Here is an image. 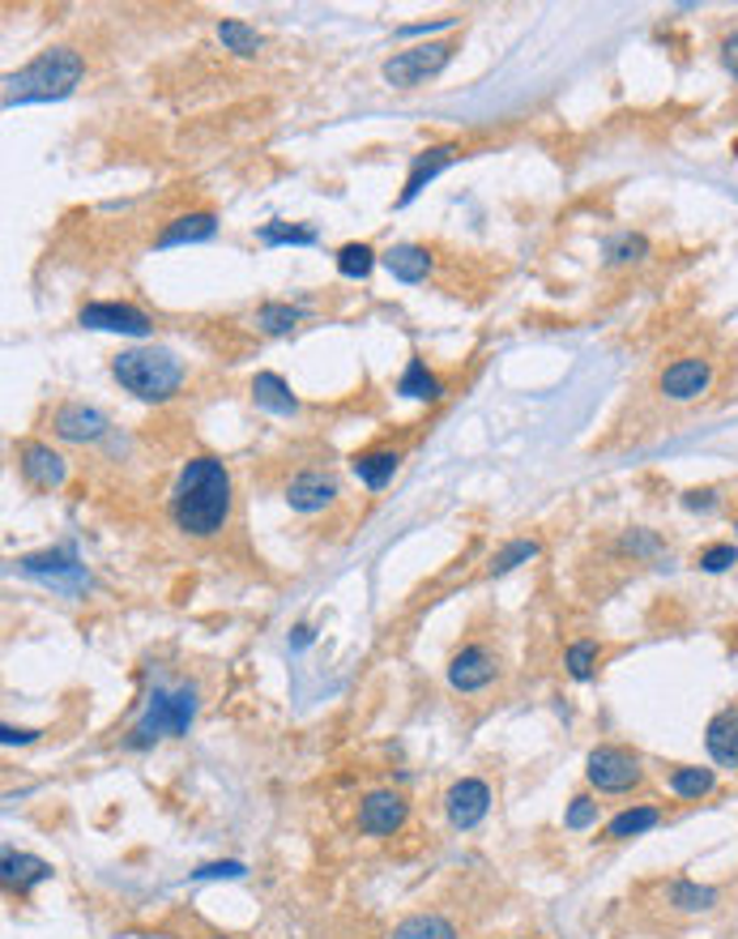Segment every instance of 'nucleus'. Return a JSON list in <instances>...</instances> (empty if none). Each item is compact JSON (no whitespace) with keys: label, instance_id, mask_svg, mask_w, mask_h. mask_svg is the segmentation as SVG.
Segmentation results:
<instances>
[{"label":"nucleus","instance_id":"30","mask_svg":"<svg viewBox=\"0 0 738 939\" xmlns=\"http://www.w3.org/2000/svg\"><path fill=\"white\" fill-rule=\"evenodd\" d=\"M649 252V239L645 235L623 231L615 239H606V265H627V261H640Z\"/></svg>","mask_w":738,"mask_h":939},{"label":"nucleus","instance_id":"19","mask_svg":"<svg viewBox=\"0 0 738 939\" xmlns=\"http://www.w3.org/2000/svg\"><path fill=\"white\" fill-rule=\"evenodd\" d=\"M252 401H257L261 410H270V415H295V410H299L295 393H291V385H286L277 372H257V376H252Z\"/></svg>","mask_w":738,"mask_h":939},{"label":"nucleus","instance_id":"17","mask_svg":"<svg viewBox=\"0 0 738 939\" xmlns=\"http://www.w3.org/2000/svg\"><path fill=\"white\" fill-rule=\"evenodd\" d=\"M397 466H401V457L393 449H367V453H354V462H350L354 478L367 491H385L393 483V474H397Z\"/></svg>","mask_w":738,"mask_h":939},{"label":"nucleus","instance_id":"21","mask_svg":"<svg viewBox=\"0 0 738 939\" xmlns=\"http://www.w3.org/2000/svg\"><path fill=\"white\" fill-rule=\"evenodd\" d=\"M214 231H218V218H214L209 210H201V214H184V218H175L167 231L158 235V248H175V244H201V239H209Z\"/></svg>","mask_w":738,"mask_h":939},{"label":"nucleus","instance_id":"12","mask_svg":"<svg viewBox=\"0 0 738 939\" xmlns=\"http://www.w3.org/2000/svg\"><path fill=\"white\" fill-rule=\"evenodd\" d=\"M708 381H713L708 359H674V363L661 372L658 385L670 401H692V397H700V393L708 389Z\"/></svg>","mask_w":738,"mask_h":939},{"label":"nucleus","instance_id":"32","mask_svg":"<svg viewBox=\"0 0 738 939\" xmlns=\"http://www.w3.org/2000/svg\"><path fill=\"white\" fill-rule=\"evenodd\" d=\"M257 235H261V244H270V248H277V244H299V248L316 244V231H311V227H291V223H265Z\"/></svg>","mask_w":738,"mask_h":939},{"label":"nucleus","instance_id":"3","mask_svg":"<svg viewBox=\"0 0 738 939\" xmlns=\"http://www.w3.org/2000/svg\"><path fill=\"white\" fill-rule=\"evenodd\" d=\"M112 376L141 401H167L184 385V363L162 347H133L112 359Z\"/></svg>","mask_w":738,"mask_h":939},{"label":"nucleus","instance_id":"7","mask_svg":"<svg viewBox=\"0 0 738 939\" xmlns=\"http://www.w3.org/2000/svg\"><path fill=\"white\" fill-rule=\"evenodd\" d=\"M496 675H500L496 649H491V645H478V641L462 645V649L453 654V663H449V683H453L457 692H482L487 683H496Z\"/></svg>","mask_w":738,"mask_h":939},{"label":"nucleus","instance_id":"39","mask_svg":"<svg viewBox=\"0 0 738 939\" xmlns=\"http://www.w3.org/2000/svg\"><path fill=\"white\" fill-rule=\"evenodd\" d=\"M713 500H717V491H688L683 496L688 509H713Z\"/></svg>","mask_w":738,"mask_h":939},{"label":"nucleus","instance_id":"18","mask_svg":"<svg viewBox=\"0 0 738 939\" xmlns=\"http://www.w3.org/2000/svg\"><path fill=\"white\" fill-rule=\"evenodd\" d=\"M0 875H4V884H9V889H18V893H31L35 884L52 880V862L35 859V855L4 850V859H0Z\"/></svg>","mask_w":738,"mask_h":939},{"label":"nucleus","instance_id":"2","mask_svg":"<svg viewBox=\"0 0 738 939\" xmlns=\"http://www.w3.org/2000/svg\"><path fill=\"white\" fill-rule=\"evenodd\" d=\"M86 78V60L73 47H47L26 69L4 78V108H26V103H52L69 99Z\"/></svg>","mask_w":738,"mask_h":939},{"label":"nucleus","instance_id":"42","mask_svg":"<svg viewBox=\"0 0 738 939\" xmlns=\"http://www.w3.org/2000/svg\"><path fill=\"white\" fill-rule=\"evenodd\" d=\"M735 530H738V517H735Z\"/></svg>","mask_w":738,"mask_h":939},{"label":"nucleus","instance_id":"5","mask_svg":"<svg viewBox=\"0 0 738 939\" xmlns=\"http://www.w3.org/2000/svg\"><path fill=\"white\" fill-rule=\"evenodd\" d=\"M453 43H419V47H406V52H393L389 60H385V81L397 86V90H415V86H423L428 78H435L449 60H453Z\"/></svg>","mask_w":738,"mask_h":939},{"label":"nucleus","instance_id":"1","mask_svg":"<svg viewBox=\"0 0 738 939\" xmlns=\"http://www.w3.org/2000/svg\"><path fill=\"white\" fill-rule=\"evenodd\" d=\"M235 509L231 470L218 457H193L180 470L175 491H171V517L189 539H214L227 530Z\"/></svg>","mask_w":738,"mask_h":939},{"label":"nucleus","instance_id":"9","mask_svg":"<svg viewBox=\"0 0 738 939\" xmlns=\"http://www.w3.org/2000/svg\"><path fill=\"white\" fill-rule=\"evenodd\" d=\"M410 816V803L397 794V790H372L363 803H359V833L367 837H393Z\"/></svg>","mask_w":738,"mask_h":939},{"label":"nucleus","instance_id":"8","mask_svg":"<svg viewBox=\"0 0 738 939\" xmlns=\"http://www.w3.org/2000/svg\"><path fill=\"white\" fill-rule=\"evenodd\" d=\"M487 812H491V785L482 782V778H462V782L449 785V794H444V816L453 828H474V824L487 821Z\"/></svg>","mask_w":738,"mask_h":939},{"label":"nucleus","instance_id":"40","mask_svg":"<svg viewBox=\"0 0 738 939\" xmlns=\"http://www.w3.org/2000/svg\"><path fill=\"white\" fill-rule=\"evenodd\" d=\"M35 739V731H18V726H4V744H31Z\"/></svg>","mask_w":738,"mask_h":939},{"label":"nucleus","instance_id":"6","mask_svg":"<svg viewBox=\"0 0 738 939\" xmlns=\"http://www.w3.org/2000/svg\"><path fill=\"white\" fill-rule=\"evenodd\" d=\"M584 778L598 785L602 794H627L645 782V769H640V756L627 751V747H593L589 760H584Z\"/></svg>","mask_w":738,"mask_h":939},{"label":"nucleus","instance_id":"23","mask_svg":"<svg viewBox=\"0 0 738 939\" xmlns=\"http://www.w3.org/2000/svg\"><path fill=\"white\" fill-rule=\"evenodd\" d=\"M666 785H670L679 799H704V794H713L717 773H713V769H696V765H674V769L666 773Z\"/></svg>","mask_w":738,"mask_h":939},{"label":"nucleus","instance_id":"14","mask_svg":"<svg viewBox=\"0 0 738 939\" xmlns=\"http://www.w3.org/2000/svg\"><path fill=\"white\" fill-rule=\"evenodd\" d=\"M333 500H338V483H333L329 474H320V470L295 474L291 487H286V505L295 512H320V509H329Z\"/></svg>","mask_w":738,"mask_h":939},{"label":"nucleus","instance_id":"11","mask_svg":"<svg viewBox=\"0 0 738 939\" xmlns=\"http://www.w3.org/2000/svg\"><path fill=\"white\" fill-rule=\"evenodd\" d=\"M18 470H22V478L31 483V487H39V491H52V487H60L65 483V457L52 449V444H39V440H26L22 449H18Z\"/></svg>","mask_w":738,"mask_h":939},{"label":"nucleus","instance_id":"10","mask_svg":"<svg viewBox=\"0 0 738 939\" xmlns=\"http://www.w3.org/2000/svg\"><path fill=\"white\" fill-rule=\"evenodd\" d=\"M78 320L86 329H107V333H128V338H146V333L155 329L150 316L141 313V308H133V304H112V299L86 304L78 313Z\"/></svg>","mask_w":738,"mask_h":939},{"label":"nucleus","instance_id":"36","mask_svg":"<svg viewBox=\"0 0 738 939\" xmlns=\"http://www.w3.org/2000/svg\"><path fill=\"white\" fill-rule=\"evenodd\" d=\"M564 824H568L572 833H581V828H589V824H598V803H593L589 794H581V799H572V807H568V816H564Z\"/></svg>","mask_w":738,"mask_h":939},{"label":"nucleus","instance_id":"20","mask_svg":"<svg viewBox=\"0 0 738 939\" xmlns=\"http://www.w3.org/2000/svg\"><path fill=\"white\" fill-rule=\"evenodd\" d=\"M385 265L397 282H423L431 274V252L423 244H393L385 252Z\"/></svg>","mask_w":738,"mask_h":939},{"label":"nucleus","instance_id":"35","mask_svg":"<svg viewBox=\"0 0 738 939\" xmlns=\"http://www.w3.org/2000/svg\"><path fill=\"white\" fill-rule=\"evenodd\" d=\"M704 573H726V568H735L738 564V547L735 543H717V547H704L696 559Z\"/></svg>","mask_w":738,"mask_h":939},{"label":"nucleus","instance_id":"4","mask_svg":"<svg viewBox=\"0 0 738 939\" xmlns=\"http://www.w3.org/2000/svg\"><path fill=\"white\" fill-rule=\"evenodd\" d=\"M196 717V692L193 688H175V692H155V701L146 704V713L137 717V726L128 731V747H150L162 735H189Z\"/></svg>","mask_w":738,"mask_h":939},{"label":"nucleus","instance_id":"16","mask_svg":"<svg viewBox=\"0 0 738 939\" xmlns=\"http://www.w3.org/2000/svg\"><path fill=\"white\" fill-rule=\"evenodd\" d=\"M457 155H462V150H457L453 142H444V146H431V150H423V155L415 158L410 176H406V189H401V201H397V205H410V201L423 193L431 180H435V176H440V171H444V167H449V162H453Z\"/></svg>","mask_w":738,"mask_h":939},{"label":"nucleus","instance_id":"41","mask_svg":"<svg viewBox=\"0 0 738 939\" xmlns=\"http://www.w3.org/2000/svg\"><path fill=\"white\" fill-rule=\"evenodd\" d=\"M205 939H227V936H205Z\"/></svg>","mask_w":738,"mask_h":939},{"label":"nucleus","instance_id":"22","mask_svg":"<svg viewBox=\"0 0 738 939\" xmlns=\"http://www.w3.org/2000/svg\"><path fill=\"white\" fill-rule=\"evenodd\" d=\"M397 393H406V397H415V401H440V397H444V385L431 376L423 359H410L406 372L397 376Z\"/></svg>","mask_w":738,"mask_h":939},{"label":"nucleus","instance_id":"33","mask_svg":"<svg viewBox=\"0 0 738 939\" xmlns=\"http://www.w3.org/2000/svg\"><path fill=\"white\" fill-rule=\"evenodd\" d=\"M564 666H568V675L572 679H593V670H598V645L593 641H577V645H568V658H564Z\"/></svg>","mask_w":738,"mask_h":939},{"label":"nucleus","instance_id":"29","mask_svg":"<svg viewBox=\"0 0 738 939\" xmlns=\"http://www.w3.org/2000/svg\"><path fill=\"white\" fill-rule=\"evenodd\" d=\"M372 265H376L372 244H342V248H338V274L350 278V282L367 278L372 274Z\"/></svg>","mask_w":738,"mask_h":939},{"label":"nucleus","instance_id":"15","mask_svg":"<svg viewBox=\"0 0 738 939\" xmlns=\"http://www.w3.org/2000/svg\"><path fill=\"white\" fill-rule=\"evenodd\" d=\"M704 747H708V756H713L717 765L738 769V704H726V709L708 722V731H704Z\"/></svg>","mask_w":738,"mask_h":939},{"label":"nucleus","instance_id":"27","mask_svg":"<svg viewBox=\"0 0 738 939\" xmlns=\"http://www.w3.org/2000/svg\"><path fill=\"white\" fill-rule=\"evenodd\" d=\"M658 821H661L658 807H645V803H640V807H627V812H620L615 821L606 824V837H611V841H627V837H640V833H649V828H654Z\"/></svg>","mask_w":738,"mask_h":939},{"label":"nucleus","instance_id":"24","mask_svg":"<svg viewBox=\"0 0 738 939\" xmlns=\"http://www.w3.org/2000/svg\"><path fill=\"white\" fill-rule=\"evenodd\" d=\"M666 901H670L674 909H683V914H700V909H713V905H717V889L696 884V880H674V884L666 889Z\"/></svg>","mask_w":738,"mask_h":939},{"label":"nucleus","instance_id":"25","mask_svg":"<svg viewBox=\"0 0 738 939\" xmlns=\"http://www.w3.org/2000/svg\"><path fill=\"white\" fill-rule=\"evenodd\" d=\"M393 939H457V927L440 914H415L393 927Z\"/></svg>","mask_w":738,"mask_h":939},{"label":"nucleus","instance_id":"31","mask_svg":"<svg viewBox=\"0 0 738 939\" xmlns=\"http://www.w3.org/2000/svg\"><path fill=\"white\" fill-rule=\"evenodd\" d=\"M299 320H304V308H291V304H261V313H257V325L265 333H291Z\"/></svg>","mask_w":738,"mask_h":939},{"label":"nucleus","instance_id":"34","mask_svg":"<svg viewBox=\"0 0 738 939\" xmlns=\"http://www.w3.org/2000/svg\"><path fill=\"white\" fill-rule=\"evenodd\" d=\"M538 555V543L534 539H521V543H508L500 555H496V564H491V573H512L516 564H530Z\"/></svg>","mask_w":738,"mask_h":939},{"label":"nucleus","instance_id":"37","mask_svg":"<svg viewBox=\"0 0 738 939\" xmlns=\"http://www.w3.org/2000/svg\"><path fill=\"white\" fill-rule=\"evenodd\" d=\"M214 875H231V880H239V875H243V862H209V867H196V880H214Z\"/></svg>","mask_w":738,"mask_h":939},{"label":"nucleus","instance_id":"26","mask_svg":"<svg viewBox=\"0 0 738 939\" xmlns=\"http://www.w3.org/2000/svg\"><path fill=\"white\" fill-rule=\"evenodd\" d=\"M218 43H223L227 52H235V56H257V52L265 47V39L257 35V26H248V22H239V18H223V22H218Z\"/></svg>","mask_w":738,"mask_h":939},{"label":"nucleus","instance_id":"13","mask_svg":"<svg viewBox=\"0 0 738 939\" xmlns=\"http://www.w3.org/2000/svg\"><path fill=\"white\" fill-rule=\"evenodd\" d=\"M52 428H56L60 440H69V444H90V440H103V435H107V419H103L99 410L81 406V401H69V406H60V410L52 415Z\"/></svg>","mask_w":738,"mask_h":939},{"label":"nucleus","instance_id":"28","mask_svg":"<svg viewBox=\"0 0 738 939\" xmlns=\"http://www.w3.org/2000/svg\"><path fill=\"white\" fill-rule=\"evenodd\" d=\"M22 568L31 573V577H81L78 559L69 555V551H43V555H26L22 559Z\"/></svg>","mask_w":738,"mask_h":939},{"label":"nucleus","instance_id":"38","mask_svg":"<svg viewBox=\"0 0 738 939\" xmlns=\"http://www.w3.org/2000/svg\"><path fill=\"white\" fill-rule=\"evenodd\" d=\"M722 56H726V69H730V78L738 81V31L726 43H722Z\"/></svg>","mask_w":738,"mask_h":939}]
</instances>
